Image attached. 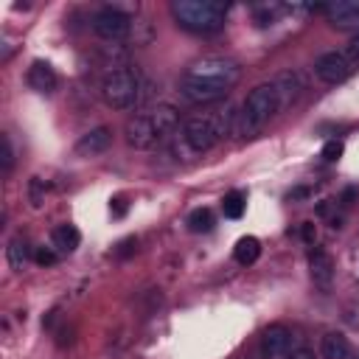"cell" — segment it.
Here are the masks:
<instances>
[{
	"mask_svg": "<svg viewBox=\"0 0 359 359\" xmlns=\"http://www.w3.org/2000/svg\"><path fill=\"white\" fill-rule=\"evenodd\" d=\"M300 236H303V241H306L309 247H314V241H317V227H314V222H303V224H300Z\"/></svg>",
	"mask_w": 359,
	"mask_h": 359,
	"instance_id": "83f0119b",
	"label": "cell"
},
{
	"mask_svg": "<svg viewBox=\"0 0 359 359\" xmlns=\"http://www.w3.org/2000/svg\"><path fill=\"white\" fill-rule=\"evenodd\" d=\"M294 353V331L283 323L269 325L261 334V356L264 359H289Z\"/></svg>",
	"mask_w": 359,
	"mask_h": 359,
	"instance_id": "52a82bcc",
	"label": "cell"
},
{
	"mask_svg": "<svg viewBox=\"0 0 359 359\" xmlns=\"http://www.w3.org/2000/svg\"><path fill=\"white\" fill-rule=\"evenodd\" d=\"M182 76L202 79V81H210V84H222V87L230 90L241 79V65L236 59H230V56H202Z\"/></svg>",
	"mask_w": 359,
	"mask_h": 359,
	"instance_id": "5b68a950",
	"label": "cell"
},
{
	"mask_svg": "<svg viewBox=\"0 0 359 359\" xmlns=\"http://www.w3.org/2000/svg\"><path fill=\"white\" fill-rule=\"evenodd\" d=\"M109 210H112L115 216H123V210H126V205H123V199H121V196H115V199H112V205H109Z\"/></svg>",
	"mask_w": 359,
	"mask_h": 359,
	"instance_id": "4dcf8cb0",
	"label": "cell"
},
{
	"mask_svg": "<svg viewBox=\"0 0 359 359\" xmlns=\"http://www.w3.org/2000/svg\"><path fill=\"white\" fill-rule=\"evenodd\" d=\"M342 56H345V59H348V62L353 65V70L359 67V34L348 39V45L342 48Z\"/></svg>",
	"mask_w": 359,
	"mask_h": 359,
	"instance_id": "484cf974",
	"label": "cell"
},
{
	"mask_svg": "<svg viewBox=\"0 0 359 359\" xmlns=\"http://www.w3.org/2000/svg\"><path fill=\"white\" fill-rule=\"evenodd\" d=\"M6 258H8V266H11L14 272H22V269L28 266V261H31V247H28V241H25L22 236H14V238L8 241V247H6Z\"/></svg>",
	"mask_w": 359,
	"mask_h": 359,
	"instance_id": "d6986e66",
	"label": "cell"
},
{
	"mask_svg": "<svg viewBox=\"0 0 359 359\" xmlns=\"http://www.w3.org/2000/svg\"><path fill=\"white\" fill-rule=\"evenodd\" d=\"M258 255H261V241H258L255 236H241V238L236 241V247H233V258H236L241 266L255 264Z\"/></svg>",
	"mask_w": 359,
	"mask_h": 359,
	"instance_id": "ffe728a7",
	"label": "cell"
},
{
	"mask_svg": "<svg viewBox=\"0 0 359 359\" xmlns=\"http://www.w3.org/2000/svg\"><path fill=\"white\" fill-rule=\"evenodd\" d=\"M342 151H345L342 140H337V137H334V140H325V146H323V151H320V154H323V160H325V163H337V160L342 157Z\"/></svg>",
	"mask_w": 359,
	"mask_h": 359,
	"instance_id": "603a6c76",
	"label": "cell"
},
{
	"mask_svg": "<svg viewBox=\"0 0 359 359\" xmlns=\"http://www.w3.org/2000/svg\"><path fill=\"white\" fill-rule=\"evenodd\" d=\"M236 118H238V112L233 107H224V109H216V112H205V115L188 118L182 123L180 135H177L174 151L182 160H194V157L210 151L219 140L236 135Z\"/></svg>",
	"mask_w": 359,
	"mask_h": 359,
	"instance_id": "6da1fadb",
	"label": "cell"
},
{
	"mask_svg": "<svg viewBox=\"0 0 359 359\" xmlns=\"http://www.w3.org/2000/svg\"><path fill=\"white\" fill-rule=\"evenodd\" d=\"M171 14L177 25L191 34H216L224 28L227 6L216 0H174Z\"/></svg>",
	"mask_w": 359,
	"mask_h": 359,
	"instance_id": "3957f363",
	"label": "cell"
},
{
	"mask_svg": "<svg viewBox=\"0 0 359 359\" xmlns=\"http://www.w3.org/2000/svg\"><path fill=\"white\" fill-rule=\"evenodd\" d=\"M109 143H112V129L109 126H95V129L84 132L76 140V154L79 157H98L109 149Z\"/></svg>",
	"mask_w": 359,
	"mask_h": 359,
	"instance_id": "7c38bea8",
	"label": "cell"
},
{
	"mask_svg": "<svg viewBox=\"0 0 359 359\" xmlns=\"http://www.w3.org/2000/svg\"><path fill=\"white\" fill-rule=\"evenodd\" d=\"M255 17H258V25H272V20H275V8H264V11H255Z\"/></svg>",
	"mask_w": 359,
	"mask_h": 359,
	"instance_id": "f1b7e54d",
	"label": "cell"
},
{
	"mask_svg": "<svg viewBox=\"0 0 359 359\" xmlns=\"http://www.w3.org/2000/svg\"><path fill=\"white\" fill-rule=\"evenodd\" d=\"M283 109L280 104V95H278V87L272 81L266 84H258L250 90V95L244 98L241 109H238V118H236V135L241 137H252L258 135L278 112Z\"/></svg>",
	"mask_w": 359,
	"mask_h": 359,
	"instance_id": "7a4b0ae2",
	"label": "cell"
},
{
	"mask_svg": "<svg viewBox=\"0 0 359 359\" xmlns=\"http://www.w3.org/2000/svg\"><path fill=\"white\" fill-rule=\"evenodd\" d=\"M140 95H143V81L135 67L109 70L101 81V98L112 109H132L135 104H140Z\"/></svg>",
	"mask_w": 359,
	"mask_h": 359,
	"instance_id": "277c9868",
	"label": "cell"
},
{
	"mask_svg": "<svg viewBox=\"0 0 359 359\" xmlns=\"http://www.w3.org/2000/svg\"><path fill=\"white\" fill-rule=\"evenodd\" d=\"M123 135H126V143H129L132 149H137V151L154 149V146L160 143V135H157V129H154V123H151L149 112H140V115L129 118V123H126Z\"/></svg>",
	"mask_w": 359,
	"mask_h": 359,
	"instance_id": "30bf717a",
	"label": "cell"
},
{
	"mask_svg": "<svg viewBox=\"0 0 359 359\" xmlns=\"http://www.w3.org/2000/svg\"><path fill=\"white\" fill-rule=\"evenodd\" d=\"M14 168V146H11V137L3 135V174H8Z\"/></svg>",
	"mask_w": 359,
	"mask_h": 359,
	"instance_id": "4316f807",
	"label": "cell"
},
{
	"mask_svg": "<svg viewBox=\"0 0 359 359\" xmlns=\"http://www.w3.org/2000/svg\"><path fill=\"white\" fill-rule=\"evenodd\" d=\"M146 112H149V118H151V123H154L160 140H165L168 135L177 132V126H180V112H177V107H171V104H154V107L146 109Z\"/></svg>",
	"mask_w": 359,
	"mask_h": 359,
	"instance_id": "5bb4252c",
	"label": "cell"
},
{
	"mask_svg": "<svg viewBox=\"0 0 359 359\" xmlns=\"http://www.w3.org/2000/svg\"><path fill=\"white\" fill-rule=\"evenodd\" d=\"M272 84L278 87V95H280V104H283V107H289V104L300 95V90H303V79H300V73H297V70L278 73V76L272 79Z\"/></svg>",
	"mask_w": 359,
	"mask_h": 359,
	"instance_id": "e0dca14e",
	"label": "cell"
},
{
	"mask_svg": "<svg viewBox=\"0 0 359 359\" xmlns=\"http://www.w3.org/2000/svg\"><path fill=\"white\" fill-rule=\"evenodd\" d=\"M93 31L107 42H121L132 34V17L112 6H104L93 14Z\"/></svg>",
	"mask_w": 359,
	"mask_h": 359,
	"instance_id": "8992f818",
	"label": "cell"
},
{
	"mask_svg": "<svg viewBox=\"0 0 359 359\" xmlns=\"http://www.w3.org/2000/svg\"><path fill=\"white\" fill-rule=\"evenodd\" d=\"M323 14L334 28H359V0H337L323 6Z\"/></svg>",
	"mask_w": 359,
	"mask_h": 359,
	"instance_id": "4fadbf2b",
	"label": "cell"
},
{
	"mask_svg": "<svg viewBox=\"0 0 359 359\" xmlns=\"http://www.w3.org/2000/svg\"><path fill=\"white\" fill-rule=\"evenodd\" d=\"M227 87L222 84H210V81H202V79H191V76H182L180 79V95L188 101V104H196V107H205V104H216L222 98H227Z\"/></svg>",
	"mask_w": 359,
	"mask_h": 359,
	"instance_id": "ba28073f",
	"label": "cell"
},
{
	"mask_svg": "<svg viewBox=\"0 0 359 359\" xmlns=\"http://www.w3.org/2000/svg\"><path fill=\"white\" fill-rule=\"evenodd\" d=\"M309 272H311L314 286L328 292L331 283H334V258L323 247H311L309 250Z\"/></svg>",
	"mask_w": 359,
	"mask_h": 359,
	"instance_id": "8fae6325",
	"label": "cell"
},
{
	"mask_svg": "<svg viewBox=\"0 0 359 359\" xmlns=\"http://www.w3.org/2000/svg\"><path fill=\"white\" fill-rule=\"evenodd\" d=\"M351 73H353V65L342 56V50H328V53L317 56V62H314V76L325 84H339Z\"/></svg>",
	"mask_w": 359,
	"mask_h": 359,
	"instance_id": "9c48e42d",
	"label": "cell"
},
{
	"mask_svg": "<svg viewBox=\"0 0 359 359\" xmlns=\"http://www.w3.org/2000/svg\"><path fill=\"white\" fill-rule=\"evenodd\" d=\"M56 258H59V252H56L53 247H45V244H42V247H36V250H34V261H36V264H42V266H53V264H56Z\"/></svg>",
	"mask_w": 359,
	"mask_h": 359,
	"instance_id": "d4e9b609",
	"label": "cell"
},
{
	"mask_svg": "<svg viewBox=\"0 0 359 359\" xmlns=\"http://www.w3.org/2000/svg\"><path fill=\"white\" fill-rule=\"evenodd\" d=\"M353 348L342 331H325L320 337V356L323 359H351Z\"/></svg>",
	"mask_w": 359,
	"mask_h": 359,
	"instance_id": "9a60e30c",
	"label": "cell"
},
{
	"mask_svg": "<svg viewBox=\"0 0 359 359\" xmlns=\"http://www.w3.org/2000/svg\"><path fill=\"white\" fill-rule=\"evenodd\" d=\"M79 244H81V233H79L76 224H59V227L50 233V247H53L59 255L73 252Z\"/></svg>",
	"mask_w": 359,
	"mask_h": 359,
	"instance_id": "ac0fdd59",
	"label": "cell"
},
{
	"mask_svg": "<svg viewBox=\"0 0 359 359\" xmlns=\"http://www.w3.org/2000/svg\"><path fill=\"white\" fill-rule=\"evenodd\" d=\"M56 84H59V76L48 62H34L28 67V87H34L36 93H53Z\"/></svg>",
	"mask_w": 359,
	"mask_h": 359,
	"instance_id": "2e32d148",
	"label": "cell"
},
{
	"mask_svg": "<svg viewBox=\"0 0 359 359\" xmlns=\"http://www.w3.org/2000/svg\"><path fill=\"white\" fill-rule=\"evenodd\" d=\"M244 208H247V194H244V191H230V194L222 199V210H224L227 219H241Z\"/></svg>",
	"mask_w": 359,
	"mask_h": 359,
	"instance_id": "44dd1931",
	"label": "cell"
},
{
	"mask_svg": "<svg viewBox=\"0 0 359 359\" xmlns=\"http://www.w3.org/2000/svg\"><path fill=\"white\" fill-rule=\"evenodd\" d=\"M188 227L191 233H208L213 227V213L210 208H196L191 216H188Z\"/></svg>",
	"mask_w": 359,
	"mask_h": 359,
	"instance_id": "7402d4cb",
	"label": "cell"
},
{
	"mask_svg": "<svg viewBox=\"0 0 359 359\" xmlns=\"http://www.w3.org/2000/svg\"><path fill=\"white\" fill-rule=\"evenodd\" d=\"M28 199H31L34 208H39L45 202V182L39 177H31V182H28Z\"/></svg>",
	"mask_w": 359,
	"mask_h": 359,
	"instance_id": "cb8c5ba5",
	"label": "cell"
},
{
	"mask_svg": "<svg viewBox=\"0 0 359 359\" xmlns=\"http://www.w3.org/2000/svg\"><path fill=\"white\" fill-rule=\"evenodd\" d=\"M289 359H317V356H314L311 348H294V353H292Z\"/></svg>",
	"mask_w": 359,
	"mask_h": 359,
	"instance_id": "f546056e",
	"label": "cell"
}]
</instances>
